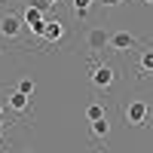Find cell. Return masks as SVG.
<instances>
[{
    "mask_svg": "<svg viewBox=\"0 0 153 153\" xmlns=\"http://www.w3.org/2000/svg\"><path fill=\"white\" fill-rule=\"evenodd\" d=\"M141 40H138L135 34H129V31H117V34H110V49L113 52H129L132 46H138Z\"/></svg>",
    "mask_w": 153,
    "mask_h": 153,
    "instance_id": "obj_6",
    "label": "cell"
},
{
    "mask_svg": "<svg viewBox=\"0 0 153 153\" xmlns=\"http://www.w3.org/2000/svg\"><path fill=\"white\" fill-rule=\"evenodd\" d=\"M28 6H34V9H43V12L49 9V3H46V0H28Z\"/></svg>",
    "mask_w": 153,
    "mask_h": 153,
    "instance_id": "obj_15",
    "label": "cell"
},
{
    "mask_svg": "<svg viewBox=\"0 0 153 153\" xmlns=\"http://www.w3.org/2000/svg\"><path fill=\"white\" fill-rule=\"evenodd\" d=\"M22 25H25L22 16H16V12H6V16L0 19V37H6V40H16V37L22 34Z\"/></svg>",
    "mask_w": 153,
    "mask_h": 153,
    "instance_id": "obj_4",
    "label": "cell"
},
{
    "mask_svg": "<svg viewBox=\"0 0 153 153\" xmlns=\"http://www.w3.org/2000/svg\"><path fill=\"white\" fill-rule=\"evenodd\" d=\"M138 68H141V76L153 74V46H150V49H144V52H141V61H138Z\"/></svg>",
    "mask_w": 153,
    "mask_h": 153,
    "instance_id": "obj_10",
    "label": "cell"
},
{
    "mask_svg": "<svg viewBox=\"0 0 153 153\" xmlns=\"http://www.w3.org/2000/svg\"><path fill=\"white\" fill-rule=\"evenodd\" d=\"M22 19H25V25H28V28H34V25H40V22H43V9H34V6H28Z\"/></svg>",
    "mask_w": 153,
    "mask_h": 153,
    "instance_id": "obj_12",
    "label": "cell"
},
{
    "mask_svg": "<svg viewBox=\"0 0 153 153\" xmlns=\"http://www.w3.org/2000/svg\"><path fill=\"white\" fill-rule=\"evenodd\" d=\"M144 3H147V6H153V0H144Z\"/></svg>",
    "mask_w": 153,
    "mask_h": 153,
    "instance_id": "obj_18",
    "label": "cell"
},
{
    "mask_svg": "<svg viewBox=\"0 0 153 153\" xmlns=\"http://www.w3.org/2000/svg\"><path fill=\"white\" fill-rule=\"evenodd\" d=\"M19 92H25V95H34V92H37V83L31 80V76H22V80H19Z\"/></svg>",
    "mask_w": 153,
    "mask_h": 153,
    "instance_id": "obj_13",
    "label": "cell"
},
{
    "mask_svg": "<svg viewBox=\"0 0 153 153\" xmlns=\"http://www.w3.org/2000/svg\"><path fill=\"white\" fill-rule=\"evenodd\" d=\"M43 40H49V43L65 40V25H61L58 19H55V22H49V19H46V34H43Z\"/></svg>",
    "mask_w": 153,
    "mask_h": 153,
    "instance_id": "obj_8",
    "label": "cell"
},
{
    "mask_svg": "<svg viewBox=\"0 0 153 153\" xmlns=\"http://www.w3.org/2000/svg\"><path fill=\"white\" fill-rule=\"evenodd\" d=\"M92 83L98 86V89H110L113 83H117V71H113L110 65H92Z\"/></svg>",
    "mask_w": 153,
    "mask_h": 153,
    "instance_id": "obj_3",
    "label": "cell"
},
{
    "mask_svg": "<svg viewBox=\"0 0 153 153\" xmlns=\"http://www.w3.org/2000/svg\"><path fill=\"white\" fill-rule=\"evenodd\" d=\"M104 117H107V107H104V104H98V101L86 107V120H89V123H95V120H104Z\"/></svg>",
    "mask_w": 153,
    "mask_h": 153,
    "instance_id": "obj_11",
    "label": "cell"
},
{
    "mask_svg": "<svg viewBox=\"0 0 153 153\" xmlns=\"http://www.w3.org/2000/svg\"><path fill=\"white\" fill-rule=\"evenodd\" d=\"M92 3H95V0H71V9H74L76 19H86L89 9H92Z\"/></svg>",
    "mask_w": 153,
    "mask_h": 153,
    "instance_id": "obj_9",
    "label": "cell"
},
{
    "mask_svg": "<svg viewBox=\"0 0 153 153\" xmlns=\"http://www.w3.org/2000/svg\"><path fill=\"white\" fill-rule=\"evenodd\" d=\"M0 144H3V129H0Z\"/></svg>",
    "mask_w": 153,
    "mask_h": 153,
    "instance_id": "obj_17",
    "label": "cell"
},
{
    "mask_svg": "<svg viewBox=\"0 0 153 153\" xmlns=\"http://www.w3.org/2000/svg\"><path fill=\"white\" fill-rule=\"evenodd\" d=\"M86 46L92 49V55H101L104 49H110V34L104 28H89L86 31Z\"/></svg>",
    "mask_w": 153,
    "mask_h": 153,
    "instance_id": "obj_2",
    "label": "cell"
},
{
    "mask_svg": "<svg viewBox=\"0 0 153 153\" xmlns=\"http://www.w3.org/2000/svg\"><path fill=\"white\" fill-rule=\"evenodd\" d=\"M0 117H3V104H0Z\"/></svg>",
    "mask_w": 153,
    "mask_h": 153,
    "instance_id": "obj_19",
    "label": "cell"
},
{
    "mask_svg": "<svg viewBox=\"0 0 153 153\" xmlns=\"http://www.w3.org/2000/svg\"><path fill=\"white\" fill-rule=\"evenodd\" d=\"M123 117H126V126H150V117H153V107L147 101H129L123 107Z\"/></svg>",
    "mask_w": 153,
    "mask_h": 153,
    "instance_id": "obj_1",
    "label": "cell"
},
{
    "mask_svg": "<svg viewBox=\"0 0 153 153\" xmlns=\"http://www.w3.org/2000/svg\"><path fill=\"white\" fill-rule=\"evenodd\" d=\"M89 135H92V141H95V150H107V135H110V123H107V117L89 123Z\"/></svg>",
    "mask_w": 153,
    "mask_h": 153,
    "instance_id": "obj_5",
    "label": "cell"
},
{
    "mask_svg": "<svg viewBox=\"0 0 153 153\" xmlns=\"http://www.w3.org/2000/svg\"><path fill=\"white\" fill-rule=\"evenodd\" d=\"M9 107L16 110V113H28V110H31V95H25V92L16 89V92L9 95Z\"/></svg>",
    "mask_w": 153,
    "mask_h": 153,
    "instance_id": "obj_7",
    "label": "cell"
},
{
    "mask_svg": "<svg viewBox=\"0 0 153 153\" xmlns=\"http://www.w3.org/2000/svg\"><path fill=\"white\" fill-rule=\"evenodd\" d=\"M25 153H31V150H25Z\"/></svg>",
    "mask_w": 153,
    "mask_h": 153,
    "instance_id": "obj_20",
    "label": "cell"
},
{
    "mask_svg": "<svg viewBox=\"0 0 153 153\" xmlns=\"http://www.w3.org/2000/svg\"><path fill=\"white\" fill-rule=\"evenodd\" d=\"M98 3H101V6H104V9H113V6H123V3H126V0H98Z\"/></svg>",
    "mask_w": 153,
    "mask_h": 153,
    "instance_id": "obj_14",
    "label": "cell"
},
{
    "mask_svg": "<svg viewBox=\"0 0 153 153\" xmlns=\"http://www.w3.org/2000/svg\"><path fill=\"white\" fill-rule=\"evenodd\" d=\"M46 3H49V6H55V3H58V0H46Z\"/></svg>",
    "mask_w": 153,
    "mask_h": 153,
    "instance_id": "obj_16",
    "label": "cell"
}]
</instances>
